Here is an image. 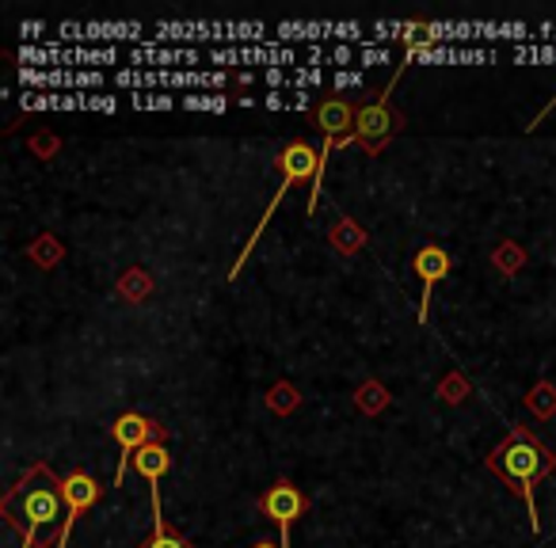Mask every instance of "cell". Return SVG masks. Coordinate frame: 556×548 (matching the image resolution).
Wrapping results in <instances>:
<instances>
[{
  "label": "cell",
  "instance_id": "9a60e30c",
  "mask_svg": "<svg viewBox=\"0 0 556 548\" xmlns=\"http://www.w3.org/2000/svg\"><path fill=\"white\" fill-rule=\"evenodd\" d=\"M252 548H282V545H275V540H255Z\"/></svg>",
  "mask_w": 556,
  "mask_h": 548
},
{
  "label": "cell",
  "instance_id": "8992f818",
  "mask_svg": "<svg viewBox=\"0 0 556 548\" xmlns=\"http://www.w3.org/2000/svg\"><path fill=\"white\" fill-rule=\"evenodd\" d=\"M111 434H115L118 449H123V461H118L115 484H123L126 464L134 461V454H138L141 446H149V442H164V426L153 423L149 416H141V411H123V416L111 423Z\"/></svg>",
  "mask_w": 556,
  "mask_h": 548
},
{
  "label": "cell",
  "instance_id": "7c38bea8",
  "mask_svg": "<svg viewBox=\"0 0 556 548\" xmlns=\"http://www.w3.org/2000/svg\"><path fill=\"white\" fill-rule=\"evenodd\" d=\"M530 408L538 411L541 419L553 416V411H556V388H553V385H538V388L530 393Z\"/></svg>",
  "mask_w": 556,
  "mask_h": 548
},
{
  "label": "cell",
  "instance_id": "ba28073f",
  "mask_svg": "<svg viewBox=\"0 0 556 548\" xmlns=\"http://www.w3.org/2000/svg\"><path fill=\"white\" fill-rule=\"evenodd\" d=\"M412 270H416L419 286H424V297H419V320L427 324V305H431L434 286L454 270V252L442 244H424L416 255H412Z\"/></svg>",
  "mask_w": 556,
  "mask_h": 548
},
{
  "label": "cell",
  "instance_id": "7a4b0ae2",
  "mask_svg": "<svg viewBox=\"0 0 556 548\" xmlns=\"http://www.w3.org/2000/svg\"><path fill=\"white\" fill-rule=\"evenodd\" d=\"M488 469L510 487V492L522 499L526 518H530L533 530H541L538 518V499H533V487L541 484L545 476L556 472V454L548 446H541L530 431H510L500 446L488 454Z\"/></svg>",
  "mask_w": 556,
  "mask_h": 548
},
{
  "label": "cell",
  "instance_id": "30bf717a",
  "mask_svg": "<svg viewBox=\"0 0 556 548\" xmlns=\"http://www.w3.org/2000/svg\"><path fill=\"white\" fill-rule=\"evenodd\" d=\"M355 123H358V115L348 100H325L317 107V126L325 130V138H332V141H351Z\"/></svg>",
  "mask_w": 556,
  "mask_h": 548
},
{
  "label": "cell",
  "instance_id": "4fadbf2b",
  "mask_svg": "<svg viewBox=\"0 0 556 548\" xmlns=\"http://www.w3.org/2000/svg\"><path fill=\"white\" fill-rule=\"evenodd\" d=\"M187 107H214V111H222L225 103L222 100H199V95H194V100H187Z\"/></svg>",
  "mask_w": 556,
  "mask_h": 548
},
{
  "label": "cell",
  "instance_id": "3957f363",
  "mask_svg": "<svg viewBox=\"0 0 556 548\" xmlns=\"http://www.w3.org/2000/svg\"><path fill=\"white\" fill-rule=\"evenodd\" d=\"M278 171H282V183H278V191H275V199H270V206H267V214H263V221L255 225V232L248 237L244 252H240V259H237V267H232L229 279H237L240 270H244V259L252 255V247L260 244V237H263V229H267L270 214H275L278 202L287 199L290 187L313 183V202H309V214H313V206H317V191H320V176H325V153H317V149H313L309 141H287V145H282V153H278Z\"/></svg>",
  "mask_w": 556,
  "mask_h": 548
},
{
  "label": "cell",
  "instance_id": "8fae6325",
  "mask_svg": "<svg viewBox=\"0 0 556 548\" xmlns=\"http://www.w3.org/2000/svg\"><path fill=\"white\" fill-rule=\"evenodd\" d=\"M138 548H194V545L187 537H179V533L168 530V522H164V510H161V514H153V533H149Z\"/></svg>",
  "mask_w": 556,
  "mask_h": 548
},
{
  "label": "cell",
  "instance_id": "5b68a950",
  "mask_svg": "<svg viewBox=\"0 0 556 548\" xmlns=\"http://www.w3.org/2000/svg\"><path fill=\"white\" fill-rule=\"evenodd\" d=\"M62 495H65V525H62V537H58L54 548L70 545V533H73V525H77V518L103 499V487L88 469H73L62 476Z\"/></svg>",
  "mask_w": 556,
  "mask_h": 548
},
{
  "label": "cell",
  "instance_id": "5bb4252c",
  "mask_svg": "<svg viewBox=\"0 0 556 548\" xmlns=\"http://www.w3.org/2000/svg\"><path fill=\"white\" fill-rule=\"evenodd\" d=\"M309 35H320V27H305ZM278 35H287V39H294V35H302L298 27H278Z\"/></svg>",
  "mask_w": 556,
  "mask_h": 548
},
{
  "label": "cell",
  "instance_id": "6da1fadb",
  "mask_svg": "<svg viewBox=\"0 0 556 548\" xmlns=\"http://www.w3.org/2000/svg\"><path fill=\"white\" fill-rule=\"evenodd\" d=\"M4 522L24 537V548H54L65 525V495L62 480L50 472L47 461L31 464L20 484L0 502Z\"/></svg>",
  "mask_w": 556,
  "mask_h": 548
},
{
  "label": "cell",
  "instance_id": "52a82bcc",
  "mask_svg": "<svg viewBox=\"0 0 556 548\" xmlns=\"http://www.w3.org/2000/svg\"><path fill=\"white\" fill-rule=\"evenodd\" d=\"M393 88H396V80L389 85V92H393ZM389 92H381L378 103H366V107L358 111L355 138L366 145V153H378V149L386 145L396 130H401V115H393V111H389Z\"/></svg>",
  "mask_w": 556,
  "mask_h": 548
},
{
  "label": "cell",
  "instance_id": "9c48e42d",
  "mask_svg": "<svg viewBox=\"0 0 556 548\" xmlns=\"http://www.w3.org/2000/svg\"><path fill=\"white\" fill-rule=\"evenodd\" d=\"M130 464L138 469L141 480L153 484V514H161V480L168 476V469H172V454L164 449V442H149V446H141L138 454H134Z\"/></svg>",
  "mask_w": 556,
  "mask_h": 548
},
{
  "label": "cell",
  "instance_id": "277c9868",
  "mask_svg": "<svg viewBox=\"0 0 556 548\" xmlns=\"http://www.w3.org/2000/svg\"><path fill=\"white\" fill-rule=\"evenodd\" d=\"M305 510H309V499H305L302 487H294L290 480H275V484L260 495V514L278 525V545L282 548H290V533H294L298 518H305Z\"/></svg>",
  "mask_w": 556,
  "mask_h": 548
}]
</instances>
